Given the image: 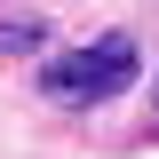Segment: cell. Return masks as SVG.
I'll use <instances>...</instances> for the list:
<instances>
[{
	"label": "cell",
	"instance_id": "obj_1",
	"mask_svg": "<svg viewBox=\"0 0 159 159\" xmlns=\"http://www.w3.org/2000/svg\"><path fill=\"white\" fill-rule=\"evenodd\" d=\"M135 80V40L127 32H103V40H88V48H72V56H56V64H40V88H48V103H103V96H119Z\"/></svg>",
	"mask_w": 159,
	"mask_h": 159
},
{
	"label": "cell",
	"instance_id": "obj_2",
	"mask_svg": "<svg viewBox=\"0 0 159 159\" xmlns=\"http://www.w3.org/2000/svg\"><path fill=\"white\" fill-rule=\"evenodd\" d=\"M0 48H40V24H24V16H8V24H0Z\"/></svg>",
	"mask_w": 159,
	"mask_h": 159
}]
</instances>
